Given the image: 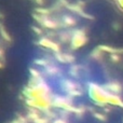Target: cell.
<instances>
[{
	"label": "cell",
	"mask_w": 123,
	"mask_h": 123,
	"mask_svg": "<svg viewBox=\"0 0 123 123\" xmlns=\"http://www.w3.org/2000/svg\"><path fill=\"white\" fill-rule=\"evenodd\" d=\"M120 2H121V4L123 6V0H120Z\"/></svg>",
	"instance_id": "2"
},
{
	"label": "cell",
	"mask_w": 123,
	"mask_h": 123,
	"mask_svg": "<svg viewBox=\"0 0 123 123\" xmlns=\"http://www.w3.org/2000/svg\"><path fill=\"white\" fill-rule=\"evenodd\" d=\"M53 123H66L64 120H56V121H54Z\"/></svg>",
	"instance_id": "1"
}]
</instances>
